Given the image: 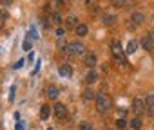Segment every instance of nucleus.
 Listing matches in <instances>:
<instances>
[{
	"instance_id": "obj_1",
	"label": "nucleus",
	"mask_w": 154,
	"mask_h": 130,
	"mask_svg": "<svg viewBox=\"0 0 154 130\" xmlns=\"http://www.w3.org/2000/svg\"><path fill=\"white\" fill-rule=\"evenodd\" d=\"M111 108H112L111 98H109L105 92H100V94L96 96V110H98L100 114H105V112H109Z\"/></svg>"
},
{
	"instance_id": "obj_2",
	"label": "nucleus",
	"mask_w": 154,
	"mask_h": 130,
	"mask_svg": "<svg viewBox=\"0 0 154 130\" xmlns=\"http://www.w3.org/2000/svg\"><path fill=\"white\" fill-rule=\"evenodd\" d=\"M84 51H85V47H84L82 42H71V43H67V49H65V52H69V54H76V56L84 54Z\"/></svg>"
},
{
	"instance_id": "obj_3",
	"label": "nucleus",
	"mask_w": 154,
	"mask_h": 130,
	"mask_svg": "<svg viewBox=\"0 0 154 130\" xmlns=\"http://www.w3.org/2000/svg\"><path fill=\"white\" fill-rule=\"evenodd\" d=\"M53 112H54L56 119H65V117H67V107H65L63 103H56V105L53 107Z\"/></svg>"
},
{
	"instance_id": "obj_4",
	"label": "nucleus",
	"mask_w": 154,
	"mask_h": 130,
	"mask_svg": "<svg viewBox=\"0 0 154 130\" xmlns=\"http://www.w3.org/2000/svg\"><path fill=\"white\" fill-rule=\"evenodd\" d=\"M143 110H145V101L140 99V98H136V99L132 101V112H134L136 116H141Z\"/></svg>"
},
{
	"instance_id": "obj_5",
	"label": "nucleus",
	"mask_w": 154,
	"mask_h": 130,
	"mask_svg": "<svg viewBox=\"0 0 154 130\" xmlns=\"http://www.w3.org/2000/svg\"><path fill=\"white\" fill-rule=\"evenodd\" d=\"M141 45H143V49H145V51H154V34L150 33V34L143 36Z\"/></svg>"
},
{
	"instance_id": "obj_6",
	"label": "nucleus",
	"mask_w": 154,
	"mask_h": 130,
	"mask_svg": "<svg viewBox=\"0 0 154 130\" xmlns=\"http://www.w3.org/2000/svg\"><path fill=\"white\" fill-rule=\"evenodd\" d=\"M58 74L63 76V78H71L72 76V67H71V65H67V63H63V65H60V67H58Z\"/></svg>"
},
{
	"instance_id": "obj_7",
	"label": "nucleus",
	"mask_w": 154,
	"mask_h": 130,
	"mask_svg": "<svg viewBox=\"0 0 154 130\" xmlns=\"http://www.w3.org/2000/svg\"><path fill=\"white\" fill-rule=\"evenodd\" d=\"M85 81H87V83H94V81H98V72H96L94 69H89V72L85 74Z\"/></svg>"
},
{
	"instance_id": "obj_8",
	"label": "nucleus",
	"mask_w": 154,
	"mask_h": 130,
	"mask_svg": "<svg viewBox=\"0 0 154 130\" xmlns=\"http://www.w3.org/2000/svg\"><path fill=\"white\" fill-rule=\"evenodd\" d=\"M85 65H87L89 69H94V65H96V54L89 52V54L85 56Z\"/></svg>"
},
{
	"instance_id": "obj_9",
	"label": "nucleus",
	"mask_w": 154,
	"mask_h": 130,
	"mask_svg": "<svg viewBox=\"0 0 154 130\" xmlns=\"http://www.w3.org/2000/svg\"><path fill=\"white\" fill-rule=\"evenodd\" d=\"M131 22H134L136 25H141V24L145 22V16H143L141 13H138V11H136V13H132V16H131Z\"/></svg>"
},
{
	"instance_id": "obj_10",
	"label": "nucleus",
	"mask_w": 154,
	"mask_h": 130,
	"mask_svg": "<svg viewBox=\"0 0 154 130\" xmlns=\"http://www.w3.org/2000/svg\"><path fill=\"white\" fill-rule=\"evenodd\" d=\"M58 94H60V90H58L56 85H49V87H47V96H49L51 99H56Z\"/></svg>"
},
{
	"instance_id": "obj_11",
	"label": "nucleus",
	"mask_w": 154,
	"mask_h": 130,
	"mask_svg": "<svg viewBox=\"0 0 154 130\" xmlns=\"http://www.w3.org/2000/svg\"><path fill=\"white\" fill-rule=\"evenodd\" d=\"M111 51H112V56H120V54H123L118 40H116V42H111Z\"/></svg>"
},
{
	"instance_id": "obj_12",
	"label": "nucleus",
	"mask_w": 154,
	"mask_h": 130,
	"mask_svg": "<svg viewBox=\"0 0 154 130\" xmlns=\"http://www.w3.org/2000/svg\"><path fill=\"white\" fill-rule=\"evenodd\" d=\"M136 49H138V42H136V40H131V42L127 43L125 52H127V54H134V52H136Z\"/></svg>"
},
{
	"instance_id": "obj_13",
	"label": "nucleus",
	"mask_w": 154,
	"mask_h": 130,
	"mask_svg": "<svg viewBox=\"0 0 154 130\" xmlns=\"http://www.w3.org/2000/svg\"><path fill=\"white\" fill-rule=\"evenodd\" d=\"M82 98H84V101H85V103H89V101H93V99H94L96 96H94L93 89H85V90H84V96H82Z\"/></svg>"
},
{
	"instance_id": "obj_14",
	"label": "nucleus",
	"mask_w": 154,
	"mask_h": 130,
	"mask_svg": "<svg viewBox=\"0 0 154 130\" xmlns=\"http://www.w3.org/2000/svg\"><path fill=\"white\" fill-rule=\"evenodd\" d=\"M51 114V107L49 105H42L40 107V119H47Z\"/></svg>"
},
{
	"instance_id": "obj_15",
	"label": "nucleus",
	"mask_w": 154,
	"mask_h": 130,
	"mask_svg": "<svg viewBox=\"0 0 154 130\" xmlns=\"http://www.w3.org/2000/svg\"><path fill=\"white\" fill-rule=\"evenodd\" d=\"M87 33H89V27L85 24H78V25H76V34H78V36H85Z\"/></svg>"
},
{
	"instance_id": "obj_16",
	"label": "nucleus",
	"mask_w": 154,
	"mask_h": 130,
	"mask_svg": "<svg viewBox=\"0 0 154 130\" xmlns=\"http://www.w3.org/2000/svg\"><path fill=\"white\" fill-rule=\"evenodd\" d=\"M65 25H67V27H76V25H78V18H76L74 15H69V16L65 18Z\"/></svg>"
},
{
	"instance_id": "obj_17",
	"label": "nucleus",
	"mask_w": 154,
	"mask_h": 130,
	"mask_svg": "<svg viewBox=\"0 0 154 130\" xmlns=\"http://www.w3.org/2000/svg\"><path fill=\"white\" fill-rule=\"evenodd\" d=\"M129 125H131L132 130H140V128H141V119H140V117H134V119H131Z\"/></svg>"
},
{
	"instance_id": "obj_18",
	"label": "nucleus",
	"mask_w": 154,
	"mask_h": 130,
	"mask_svg": "<svg viewBox=\"0 0 154 130\" xmlns=\"http://www.w3.org/2000/svg\"><path fill=\"white\" fill-rule=\"evenodd\" d=\"M114 22H116V15H105L103 16V24L105 25H112Z\"/></svg>"
},
{
	"instance_id": "obj_19",
	"label": "nucleus",
	"mask_w": 154,
	"mask_h": 130,
	"mask_svg": "<svg viewBox=\"0 0 154 130\" xmlns=\"http://www.w3.org/2000/svg\"><path fill=\"white\" fill-rule=\"evenodd\" d=\"M145 107L154 108V94H147L145 96Z\"/></svg>"
},
{
	"instance_id": "obj_20",
	"label": "nucleus",
	"mask_w": 154,
	"mask_h": 130,
	"mask_svg": "<svg viewBox=\"0 0 154 130\" xmlns=\"http://www.w3.org/2000/svg\"><path fill=\"white\" fill-rule=\"evenodd\" d=\"M51 24H56V25H60V24H62V16H60L58 13H53V15H51Z\"/></svg>"
},
{
	"instance_id": "obj_21",
	"label": "nucleus",
	"mask_w": 154,
	"mask_h": 130,
	"mask_svg": "<svg viewBox=\"0 0 154 130\" xmlns=\"http://www.w3.org/2000/svg\"><path fill=\"white\" fill-rule=\"evenodd\" d=\"M22 47H24V51H31V47H33V40L29 38V34H27V38L24 40V45H22Z\"/></svg>"
},
{
	"instance_id": "obj_22",
	"label": "nucleus",
	"mask_w": 154,
	"mask_h": 130,
	"mask_svg": "<svg viewBox=\"0 0 154 130\" xmlns=\"http://www.w3.org/2000/svg\"><path fill=\"white\" fill-rule=\"evenodd\" d=\"M116 126H118V128H125V126H127V121H125L123 117H118V119H116Z\"/></svg>"
},
{
	"instance_id": "obj_23",
	"label": "nucleus",
	"mask_w": 154,
	"mask_h": 130,
	"mask_svg": "<svg viewBox=\"0 0 154 130\" xmlns=\"http://www.w3.org/2000/svg\"><path fill=\"white\" fill-rule=\"evenodd\" d=\"M80 130H93V125L89 121H84V123H80Z\"/></svg>"
},
{
	"instance_id": "obj_24",
	"label": "nucleus",
	"mask_w": 154,
	"mask_h": 130,
	"mask_svg": "<svg viewBox=\"0 0 154 130\" xmlns=\"http://www.w3.org/2000/svg\"><path fill=\"white\" fill-rule=\"evenodd\" d=\"M8 18V11L6 9H0V22H4Z\"/></svg>"
},
{
	"instance_id": "obj_25",
	"label": "nucleus",
	"mask_w": 154,
	"mask_h": 130,
	"mask_svg": "<svg viewBox=\"0 0 154 130\" xmlns=\"http://www.w3.org/2000/svg\"><path fill=\"white\" fill-rule=\"evenodd\" d=\"M123 2H125V0H112V4H114L116 7H122V6H123Z\"/></svg>"
},
{
	"instance_id": "obj_26",
	"label": "nucleus",
	"mask_w": 154,
	"mask_h": 130,
	"mask_svg": "<svg viewBox=\"0 0 154 130\" xmlns=\"http://www.w3.org/2000/svg\"><path fill=\"white\" fill-rule=\"evenodd\" d=\"M56 36H58V38H63V29H62V27L56 29Z\"/></svg>"
},
{
	"instance_id": "obj_27",
	"label": "nucleus",
	"mask_w": 154,
	"mask_h": 130,
	"mask_svg": "<svg viewBox=\"0 0 154 130\" xmlns=\"http://www.w3.org/2000/svg\"><path fill=\"white\" fill-rule=\"evenodd\" d=\"M24 128H26L24 121H18V123H17V130H24Z\"/></svg>"
},
{
	"instance_id": "obj_28",
	"label": "nucleus",
	"mask_w": 154,
	"mask_h": 130,
	"mask_svg": "<svg viewBox=\"0 0 154 130\" xmlns=\"http://www.w3.org/2000/svg\"><path fill=\"white\" fill-rule=\"evenodd\" d=\"M22 65H24V60H18V61H17V63L13 65V67H15V69H20V67H22Z\"/></svg>"
},
{
	"instance_id": "obj_29",
	"label": "nucleus",
	"mask_w": 154,
	"mask_h": 130,
	"mask_svg": "<svg viewBox=\"0 0 154 130\" xmlns=\"http://www.w3.org/2000/svg\"><path fill=\"white\" fill-rule=\"evenodd\" d=\"M54 4H56V7L60 9V7H63V0H54Z\"/></svg>"
},
{
	"instance_id": "obj_30",
	"label": "nucleus",
	"mask_w": 154,
	"mask_h": 130,
	"mask_svg": "<svg viewBox=\"0 0 154 130\" xmlns=\"http://www.w3.org/2000/svg\"><path fill=\"white\" fill-rule=\"evenodd\" d=\"M13 98H15V85L11 87V94H9V101H13Z\"/></svg>"
},
{
	"instance_id": "obj_31",
	"label": "nucleus",
	"mask_w": 154,
	"mask_h": 130,
	"mask_svg": "<svg viewBox=\"0 0 154 130\" xmlns=\"http://www.w3.org/2000/svg\"><path fill=\"white\" fill-rule=\"evenodd\" d=\"M11 2H13V0H4V4H6V6H9Z\"/></svg>"
},
{
	"instance_id": "obj_32",
	"label": "nucleus",
	"mask_w": 154,
	"mask_h": 130,
	"mask_svg": "<svg viewBox=\"0 0 154 130\" xmlns=\"http://www.w3.org/2000/svg\"><path fill=\"white\" fill-rule=\"evenodd\" d=\"M0 27H2V22H0Z\"/></svg>"
},
{
	"instance_id": "obj_33",
	"label": "nucleus",
	"mask_w": 154,
	"mask_h": 130,
	"mask_svg": "<svg viewBox=\"0 0 154 130\" xmlns=\"http://www.w3.org/2000/svg\"><path fill=\"white\" fill-rule=\"evenodd\" d=\"M0 51H2V47H0Z\"/></svg>"
}]
</instances>
